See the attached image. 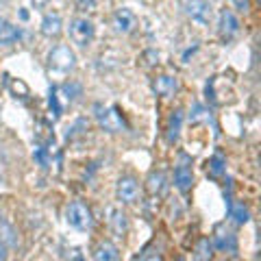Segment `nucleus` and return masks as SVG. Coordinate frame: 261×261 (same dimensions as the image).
I'll return each mask as SVG.
<instances>
[{
    "label": "nucleus",
    "instance_id": "f257e3e1",
    "mask_svg": "<svg viewBox=\"0 0 261 261\" xmlns=\"http://www.w3.org/2000/svg\"><path fill=\"white\" fill-rule=\"evenodd\" d=\"M94 116L100 128H105L107 133H122V130H126L124 118H122V113L113 105H94Z\"/></svg>",
    "mask_w": 261,
    "mask_h": 261
},
{
    "label": "nucleus",
    "instance_id": "f03ea898",
    "mask_svg": "<svg viewBox=\"0 0 261 261\" xmlns=\"http://www.w3.org/2000/svg\"><path fill=\"white\" fill-rule=\"evenodd\" d=\"M65 222H68L72 228H76V231H87V228H92V211L85 202L81 200H74L70 202L68 207H65Z\"/></svg>",
    "mask_w": 261,
    "mask_h": 261
},
{
    "label": "nucleus",
    "instance_id": "7ed1b4c3",
    "mask_svg": "<svg viewBox=\"0 0 261 261\" xmlns=\"http://www.w3.org/2000/svg\"><path fill=\"white\" fill-rule=\"evenodd\" d=\"M48 65H50V70H55V72H70V70H74V65H76V55L70 46L59 44L48 53Z\"/></svg>",
    "mask_w": 261,
    "mask_h": 261
},
{
    "label": "nucleus",
    "instance_id": "20e7f679",
    "mask_svg": "<svg viewBox=\"0 0 261 261\" xmlns=\"http://www.w3.org/2000/svg\"><path fill=\"white\" fill-rule=\"evenodd\" d=\"M70 39L81 48L89 46L94 39V24L87 18H74L70 22Z\"/></svg>",
    "mask_w": 261,
    "mask_h": 261
},
{
    "label": "nucleus",
    "instance_id": "39448f33",
    "mask_svg": "<svg viewBox=\"0 0 261 261\" xmlns=\"http://www.w3.org/2000/svg\"><path fill=\"white\" fill-rule=\"evenodd\" d=\"M185 13L200 27H207L211 22V15H214V9L207 0H185Z\"/></svg>",
    "mask_w": 261,
    "mask_h": 261
},
{
    "label": "nucleus",
    "instance_id": "423d86ee",
    "mask_svg": "<svg viewBox=\"0 0 261 261\" xmlns=\"http://www.w3.org/2000/svg\"><path fill=\"white\" fill-rule=\"evenodd\" d=\"M192 183H194V172H192V161L181 154V161L176 163L174 168V185L178 187V192L187 194L192 190Z\"/></svg>",
    "mask_w": 261,
    "mask_h": 261
},
{
    "label": "nucleus",
    "instance_id": "0eeeda50",
    "mask_svg": "<svg viewBox=\"0 0 261 261\" xmlns=\"http://www.w3.org/2000/svg\"><path fill=\"white\" fill-rule=\"evenodd\" d=\"M116 196L120 202H124V205H130V202L137 200V196H140V183H137V178L133 176H122L118 181V187H116Z\"/></svg>",
    "mask_w": 261,
    "mask_h": 261
},
{
    "label": "nucleus",
    "instance_id": "6e6552de",
    "mask_svg": "<svg viewBox=\"0 0 261 261\" xmlns=\"http://www.w3.org/2000/svg\"><path fill=\"white\" fill-rule=\"evenodd\" d=\"M218 31H220V37H222V39H233L240 33V20L235 18L233 11H228V9L220 11Z\"/></svg>",
    "mask_w": 261,
    "mask_h": 261
},
{
    "label": "nucleus",
    "instance_id": "1a4fd4ad",
    "mask_svg": "<svg viewBox=\"0 0 261 261\" xmlns=\"http://www.w3.org/2000/svg\"><path fill=\"white\" fill-rule=\"evenodd\" d=\"M211 242H214V248L222 250V252H238V238H235V233L231 231V228L218 226Z\"/></svg>",
    "mask_w": 261,
    "mask_h": 261
},
{
    "label": "nucleus",
    "instance_id": "9d476101",
    "mask_svg": "<svg viewBox=\"0 0 261 261\" xmlns=\"http://www.w3.org/2000/svg\"><path fill=\"white\" fill-rule=\"evenodd\" d=\"M113 27H116V31L122 33V35H128V33H133L137 27V15L130 9H126V7H122V9L113 13Z\"/></svg>",
    "mask_w": 261,
    "mask_h": 261
},
{
    "label": "nucleus",
    "instance_id": "9b49d317",
    "mask_svg": "<svg viewBox=\"0 0 261 261\" xmlns=\"http://www.w3.org/2000/svg\"><path fill=\"white\" fill-rule=\"evenodd\" d=\"M20 29L15 27V24H11L9 20L0 18V46H11L20 39Z\"/></svg>",
    "mask_w": 261,
    "mask_h": 261
},
{
    "label": "nucleus",
    "instance_id": "f8f14e48",
    "mask_svg": "<svg viewBox=\"0 0 261 261\" xmlns=\"http://www.w3.org/2000/svg\"><path fill=\"white\" fill-rule=\"evenodd\" d=\"M118 257H120L118 246L109 240H102L94 250V261H118Z\"/></svg>",
    "mask_w": 261,
    "mask_h": 261
},
{
    "label": "nucleus",
    "instance_id": "ddd939ff",
    "mask_svg": "<svg viewBox=\"0 0 261 261\" xmlns=\"http://www.w3.org/2000/svg\"><path fill=\"white\" fill-rule=\"evenodd\" d=\"M176 79L172 76H168V74H163V76H157L154 79V83H152V89H154V94L157 96H163V98H168V96H172L176 92Z\"/></svg>",
    "mask_w": 261,
    "mask_h": 261
},
{
    "label": "nucleus",
    "instance_id": "4468645a",
    "mask_svg": "<svg viewBox=\"0 0 261 261\" xmlns=\"http://www.w3.org/2000/svg\"><path fill=\"white\" fill-rule=\"evenodd\" d=\"M61 27H63V22H61L59 15H57V13H46L39 29H42V33L46 37H57L61 33Z\"/></svg>",
    "mask_w": 261,
    "mask_h": 261
},
{
    "label": "nucleus",
    "instance_id": "2eb2a0df",
    "mask_svg": "<svg viewBox=\"0 0 261 261\" xmlns=\"http://www.w3.org/2000/svg\"><path fill=\"white\" fill-rule=\"evenodd\" d=\"M109 224H111V231L118 235V238H122V235L126 233V228H128V218L124 211H120V209H111L109 211Z\"/></svg>",
    "mask_w": 261,
    "mask_h": 261
},
{
    "label": "nucleus",
    "instance_id": "dca6fc26",
    "mask_svg": "<svg viewBox=\"0 0 261 261\" xmlns=\"http://www.w3.org/2000/svg\"><path fill=\"white\" fill-rule=\"evenodd\" d=\"M214 259V242L209 238H200L194 246V261H211Z\"/></svg>",
    "mask_w": 261,
    "mask_h": 261
},
{
    "label": "nucleus",
    "instance_id": "f3484780",
    "mask_svg": "<svg viewBox=\"0 0 261 261\" xmlns=\"http://www.w3.org/2000/svg\"><path fill=\"white\" fill-rule=\"evenodd\" d=\"M181 124H183V111L181 109H174L172 116L168 120V142L174 144L181 135Z\"/></svg>",
    "mask_w": 261,
    "mask_h": 261
},
{
    "label": "nucleus",
    "instance_id": "a211bd4d",
    "mask_svg": "<svg viewBox=\"0 0 261 261\" xmlns=\"http://www.w3.org/2000/svg\"><path fill=\"white\" fill-rule=\"evenodd\" d=\"M228 214H231V218L235 220V222H240V224L248 222V218H250L248 209L244 207V202H228Z\"/></svg>",
    "mask_w": 261,
    "mask_h": 261
},
{
    "label": "nucleus",
    "instance_id": "6ab92c4d",
    "mask_svg": "<svg viewBox=\"0 0 261 261\" xmlns=\"http://www.w3.org/2000/svg\"><path fill=\"white\" fill-rule=\"evenodd\" d=\"M148 187L152 194H161L163 190H166V174L163 172H152L148 176Z\"/></svg>",
    "mask_w": 261,
    "mask_h": 261
},
{
    "label": "nucleus",
    "instance_id": "aec40b11",
    "mask_svg": "<svg viewBox=\"0 0 261 261\" xmlns=\"http://www.w3.org/2000/svg\"><path fill=\"white\" fill-rule=\"evenodd\" d=\"M224 172H226L224 159L220 157V154H216V157H211V161H209V174H211V176H222Z\"/></svg>",
    "mask_w": 261,
    "mask_h": 261
},
{
    "label": "nucleus",
    "instance_id": "412c9836",
    "mask_svg": "<svg viewBox=\"0 0 261 261\" xmlns=\"http://www.w3.org/2000/svg\"><path fill=\"white\" fill-rule=\"evenodd\" d=\"M190 122H209V111L202 105H194L190 109Z\"/></svg>",
    "mask_w": 261,
    "mask_h": 261
},
{
    "label": "nucleus",
    "instance_id": "4be33fe9",
    "mask_svg": "<svg viewBox=\"0 0 261 261\" xmlns=\"http://www.w3.org/2000/svg\"><path fill=\"white\" fill-rule=\"evenodd\" d=\"M61 92H63V96H65V100H76V98L81 96V85L79 83H65L63 87H61Z\"/></svg>",
    "mask_w": 261,
    "mask_h": 261
},
{
    "label": "nucleus",
    "instance_id": "5701e85b",
    "mask_svg": "<svg viewBox=\"0 0 261 261\" xmlns=\"http://www.w3.org/2000/svg\"><path fill=\"white\" fill-rule=\"evenodd\" d=\"M48 107H50L55 118L61 116V105H59V98H57V87L50 89V96H48Z\"/></svg>",
    "mask_w": 261,
    "mask_h": 261
},
{
    "label": "nucleus",
    "instance_id": "b1692460",
    "mask_svg": "<svg viewBox=\"0 0 261 261\" xmlns=\"http://www.w3.org/2000/svg\"><path fill=\"white\" fill-rule=\"evenodd\" d=\"M33 157H35V161L39 163V166H48V152H46V148H42V146H37L35 148V152H33Z\"/></svg>",
    "mask_w": 261,
    "mask_h": 261
},
{
    "label": "nucleus",
    "instance_id": "393cba45",
    "mask_svg": "<svg viewBox=\"0 0 261 261\" xmlns=\"http://www.w3.org/2000/svg\"><path fill=\"white\" fill-rule=\"evenodd\" d=\"M233 3H235V5H238V7H240V9H242V11H246V9H248V0H233Z\"/></svg>",
    "mask_w": 261,
    "mask_h": 261
},
{
    "label": "nucleus",
    "instance_id": "a878e982",
    "mask_svg": "<svg viewBox=\"0 0 261 261\" xmlns=\"http://www.w3.org/2000/svg\"><path fill=\"white\" fill-rule=\"evenodd\" d=\"M29 3H31L33 7H37V9H39V7H46V5H48V0H29Z\"/></svg>",
    "mask_w": 261,
    "mask_h": 261
},
{
    "label": "nucleus",
    "instance_id": "bb28decb",
    "mask_svg": "<svg viewBox=\"0 0 261 261\" xmlns=\"http://www.w3.org/2000/svg\"><path fill=\"white\" fill-rule=\"evenodd\" d=\"M0 261H7V248L0 244Z\"/></svg>",
    "mask_w": 261,
    "mask_h": 261
},
{
    "label": "nucleus",
    "instance_id": "cd10ccee",
    "mask_svg": "<svg viewBox=\"0 0 261 261\" xmlns=\"http://www.w3.org/2000/svg\"><path fill=\"white\" fill-rule=\"evenodd\" d=\"M72 261H85V259H83V255H79V252H76L74 259H72Z\"/></svg>",
    "mask_w": 261,
    "mask_h": 261
},
{
    "label": "nucleus",
    "instance_id": "c85d7f7f",
    "mask_svg": "<svg viewBox=\"0 0 261 261\" xmlns=\"http://www.w3.org/2000/svg\"><path fill=\"white\" fill-rule=\"evenodd\" d=\"M178 261H185V259H178Z\"/></svg>",
    "mask_w": 261,
    "mask_h": 261
}]
</instances>
